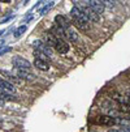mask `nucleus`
<instances>
[{"label": "nucleus", "mask_w": 130, "mask_h": 132, "mask_svg": "<svg viewBox=\"0 0 130 132\" xmlns=\"http://www.w3.org/2000/svg\"><path fill=\"white\" fill-rule=\"evenodd\" d=\"M34 65L41 71H48L49 69V64L47 63V60H43V59H35Z\"/></svg>", "instance_id": "nucleus-10"}, {"label": "nucleus", "mask_w": 130, "mask_h": 132, "mask_svg": "<svg viewBox=\"0 0 130 132\" xmlns=\"http://www.w3.org/2000/svg\"><path fill=\"white\" fill-rule=\"evenodd\" d=\"M8 51H11V47H4V48H0V55H4Z\"/></svg>", "instance_id": "nucleus-18"}, {"label": "nucleus", "mask_w": 130, "mask_h": 132, "mask_svg": "<svg viewBox=\"0 0 130 132\" xmlns=\"http://www.w3.org/2000/svg\"><path fill=\"white\" fill-rule=\"evenodd\" d=\"M53 47L59 54H66L69 51V45L64 39H60V38H57V41H56V43H55Z\"/></svg>", "instance_id": "nucleus-6"}, {"label": "nucleus", "mask_w": 130, "mask_h": 132, "mask_svg": "<svg viewBox=\"0 0 130 132\" xmlns=\"http://www.w3.org/2000/svg\"><path fill=\"white\" fill-rule=\"evenodd\" d=\"M95 122L102 126H116L118 124V118L111 117V115H102V117H98Z\"/></svg>", "instance_id": "nucleus-2"}, {"label": "nucleus", "mask_w": 130, "mask_h": 132, "mask_svg": "<svg viewBox=\"0 0 130 132\" xmlns=\"http://www.w3.org/2000/svg\"><path fill=\"white\" fill-rule=\"evenodd\" d=\"M34 55H35V59H43V60L48 59V56H47L46 54H43V52H42L41 50H38V48L34 50Z\"/></svg>", "instance_id": "nucleus-15"}, {"label": "nucleus", "mask_w": 130, "mask_h": 132, "mask_svg": "<svg viewBox=\"0 0 130 132\" xmlns=\"http://www.w3.org/2000/svg\"><path fill=\"white\" fill-rule=\"evenodd\" d=\"M14 72H16V75L18 77H22V79H26V80H34V75L33 73H30L29 71H25V69H17V68H14Z\"/></svg>", "instance_id": "nucleus-8"}, {"label": "nucleus", "mask_w": 130, "mask_h": 132, "mask_svg": "<svg viewBox=\"0 0 130 132\" xmlns=\"http://www.w3.org/2000/svg\"><path fill=\"white\" fill-rule=\"evenodd\" d=\"M126 103H127V105L130 106V93L127 94V97H126Z\"/></svg>", "instance_id": "nucleus-19"}, {"label": "nucleus", "mask_w": 130, "mask_h": 132, "mask_svg": "<svg viewBox=\"0 0 130 132\" xmlns=\"http://www.w3.org/2000/svg\"><path fill=\"white\" fill-rule=\"evenodd\" d=\"M12 63H13V67L17 68V69L30 71V68H31V63L29 60H26L25 58H22V56H14Z\"/></svg>", "instance_id": "nucleus-1"}, {"label": "nucleus", "mask_w": 130, "mask_h": 132, "mask_svg": "<svg viewBox=\"0 0 130 132\" xmlns=\"http://www.w3.org/2000/svg\"><path fill=\"white\" fill-rule=\"evenodd\" d=\"M88 7L91 9H94L96 13H103L104 9H105L104 4L100 2V0H88Z\"/></svg>", "instance_id": "nucleus-7"}, {"label": "nucleus", "mask_w": 130, "mask_h": 132, "mask_svg": "<svg viewBox=\"0 0 130 132\" xmlns=\"http://www.w3.org/2000/svg\"><path fill=\"white\" fill-rule=\"evenodd\" d=\"M2 3H11V0H0Z\"/></svg>", "instance_id": "nucleus-20"}, {"label": "nucleus", "mask_w": 130, "mask_h": 132, "mask_svg": "<svg viewBox=\"0 0 130 132\" xmlns=\"http://www.w3.org/2000/svg\"><path fill=\"white\" fill-rule=\"evenodd\" d=\"M55 22H56L57 26H60V28H63V29L70 28V21H69V18L65 17L64 14H57L56 17H55Z\"/></svg>", "instance_id": "nucleus-5"}, {"label": "nucleus", "mask_w": 130, "mask_h": 132, "mask_svg": "<svg viewBox=\"0 0 130 132\" xmlns=\"http://www.w3.org/2000/svg\"><path fill=\"white\" fill-rule=\"evenodd\" d=\"M0 90L2 92H5V93H9V94H14L16 93V88L12 82H9L8 80H3L0 77Z\"/></svg>", "instance_id": "nucleus-4"}, {"label": "nucleus", "mask_w": 130, "mask_h": 132, "mask_svg": "<svg viewBox=\"0 0 130 132\" xmlns=\"http://www.w3.org/2000/svg\"><path fill=\"white\" fill-rule=\"evenodd\" d=\"M100 2L104 4V7H109V8H113L116 5V0H100Z\"/></svg>", "instance_id": "nucleus-16"}, {"label": "nucleus", "mask_w": 130, "mask_h": 132, "mask_svg": "<svg viewBox=\"0 0 130 132\" xmlns=\"http://www.w3.org/2000/svg\"><path fill=\"white\" fill-rule=\"evenodd\" d=\"M26 29H27V26H26V25H21V26H18V28L16 29V31H14V37H16V38L21 37V35L26 31Z\"/></svg>", "instance_id": "nucleus-14"}, {"label": "nucleus", "mask_w": 130, "mask_h": 132, "mask_svg": "<svg viewBox=\"0 0 130 132\" xmlns=\"http://www.w3.org/2000/svg\"><path fill=\"white\" fill-rule=\"evenodd\" d=\"M65 34H66V39L70 41V42H76V41L78 39V34H77V31H74L72 28L65 29Z\"/></svg>", "instance_id": "nucleus-11"}, {"label": "nucleus", "mask_w": 130, "mask_h": 132, "mask_svg": "<svg viewBox=\"0 0 130 132\" xmlns=\"http://www.w3.org/2000/svg\"><path fill=\"white\" fill-rule=\"evenodd\" d=\"M74 25H76L78 29L81 30H88L90 29V25H88V21H79V20H73Z\"/></svg>", "instance_id": "nucleus-12"}, {"label": "nucleus", "mask_w": 130, "mask_h": 132, "mask_svg": "<svg viewBox=\"0 0 130 132\" xmlns=\"http://www.w3.org/2000/svg\"><path fill=\"white\" fill-rule=\"evenodd\" d=\"M14 101L16 100V97H13V96H11L9 93H5V92H2L0 90V101Z\"/></svg>", "instance_id": "nucleus-13"}, {"label": "nucleus", "mask_w": 130, "mask_h": 132, "mask_svg": "<svg viewBox=\"0 0 130 132\" xmlns=\"http://www.w3.org/2000/svg\"><path fill=\"white\" fill-rule=\"evenodd\" d=\"M82 9V12H83V14L86 16V18H87V21L90 22H99V20H100V17H99V13H96L94 9H91L90 7H87V8H81Z\"/></svg>", "instance_id": "nucleus-3"}, {"label": "nucleus", "mask_w": 130, "mask_h": 132, "mask_svg": "<svg viewBox=\"0 0 130 132\" xmlns=\"http://www.w3.org/2000/svg\"><path fill=\"white\" fill-rule=\"evenodd\" d=\"M52 5H53V3H52V2H51L49 4H47V5H46V7H44V8H43V9L41 11V14H44V13H46L47 11H49V9L52 8Z\"/></svg>", "instance_id": "nucleus-17"}, {"label": "nucleus", "mask_w": 130, "mask_h": 132, "mask_svg": "<svg viewBox=\"0 0 130 132\" xmlns=\"http://www.w3.org/2000/svg\"><path fill=\"white\" fill-rule=\"evenodd\" d=\"M43 39H44V42H46V45L47 46H55V43H56V41H57V38L55 37L52 33H44V37H43Z\"/></svg>", "instance_id": "nucleus-9"}]
</instances>
